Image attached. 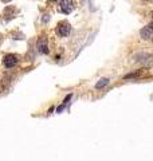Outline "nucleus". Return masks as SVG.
Masks as SVG:
<instances>
[{"instance_id": "nucleus-7", "label": "nucleus", "mask_w": 153, "mask_h": 161, "mask_svg": "<svg viewBox=\"0 0 153 161\" xmlns=\"http://www.w3.org/2000/svg\"><path fill=\"white\" fill-rule=\"evenodd\" d=\"M108 83H109V79H108V78L99 79V80H98V82L96 83V89H102V87H105Z\"/></svg>"}, {"instance_id": "nucleus-10", "label": "nucleus", "mask_w": 153, "mask_h": 161, "mask_svg": "<svg viewBox=\"0 0 153 161\" xmlns=\"http://www.w3.org/2000/svg\"><path fill=\"white\" fill-rule=\"evenodd\" d=\"M3 2H10V0H3Z\"/></svg>"}, {"instance_id": "nucleus-4", "label": "nucleus", "mask_w": 153, "mask_h": 161, "mask_svg": "<svg viewBox=\"0 0 153 161\" xmlns=\"http://www.w3.org/2000/svg\"><path fill=\"white\" fill-rule=\"evenodd\" d=\"M3 63H4V66L7 68H11V67H14V66L18 63V58H16L15 55H12V54H10V55H5L4 56Z\"/></svg>"}, {"instance_id": "nucleus-2", "label": "nucleus", "mask_w": 153, "mask_h": 161, "mask_svg": "<svg viewBox=\"0 0 153 161\" xmlns=\"http://www.w3.org/2000/svg\"><path fill=\"white\" fill-rule=\"evenodd\" d=\"M59 10L63 14H70L74 10V2L73 0H62L59 3Z\"/></svg>"}, {"instance_id": "nucleus-9", "label": "nucleus", "mask_w": 153, "mask_h": 161, "mask_svg": "<svg viewBox=\"0 0 153 161\" xmlns=\"http://www.w3.org/2000/svg\"><path fill=\"white\" fill-rule=\"evenodd\" d=\"M149 27H151V28H152V30H153V22L151 23V24H149Z\"/></svg>"}, {"instance_id": "nucleus-11", "label": "nucleus", "mask_w": 153, "mask_h": 161, "mask_svg": "<svg viewBox=\"0 0 153 161\" xmlns=\"http://www.w3.org/2000/svg\"><path fill=\"white\" fill-rule=\"evenodd\" d=\"M51 2H57V0H51Z\"/></svg>"}, {"instance_id": "nucleus-8", "label": "nucleus", "mask_w": 153, "mask_h": 161, "mask_svg": "<svg viewBox=\"0 0 153 161\" xmlns=\"http://www.w3.org/2000/svg\"><path fill=\"white\" fill-rule=\"evenodd\" d=\"M2 42H3V36L0 35V44H2Z\"/></svg>"}, {"instance_id": "nucleus-1", "label": "nucleus", "mask_w": 153, "mask_h": 161, "mask_svg": "<svg viewBox=\"0 0 153 161\" xmlns=\"http://www.w3.org/2000/svg\"><path fill=\"white\" fill-rule=\"evenodd\" d=\"M71 31V27L67 22H60L57 27V34L59 36H67Z\"/></svg>"}, {"instance_id": "nucleus-3", "label": "nucleus", "mask_w": 153, "mask_h": 161, "mask_svg": "<svg viewBox=\"0 0 153 161\" xmlns=\"http://www.w3.org/2000/svg\"><path fill=\"white\" fill-rule=\"evenodd\" d=\"M36 46H38V51L42 54H47L48 53V46H47V39L44 38V36H42V38L38 39V43H36Z\"/></svg>"}, {"instance_id": "nucleus-5", "label": "nucleus", "mask_w": 153, "mask_h": 161, "mask_svg": "<svg viewBox=\"0 0 153 161\" xmlns=\"http://www.w3.org/2000/svg\"><path fill=\"white\" fill-rule=\"evenodd\" d=\"M140 34H141V38H142V39H149V38H152L153 30L148 26V27H144L142 30H141Z\"/></svg>"}, {"instance_id": "nucleus-6", "label": "nucleus", "mask_w": 153, "mask_h": 161, "mask_svg": "<svg viewBox=\"0 0 153 161\" xmlns=\"http://www.w3.org/2000/svg\"><path fill=\"white\" fill-rule=\"evenodd\" d=\"M15 12H16V8L15 7H11V5L4 10V15L8 16V18H14V16H15Z\"/></svg>"}]
</instances>
